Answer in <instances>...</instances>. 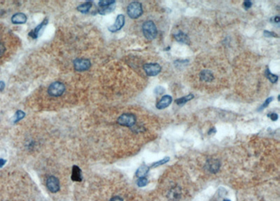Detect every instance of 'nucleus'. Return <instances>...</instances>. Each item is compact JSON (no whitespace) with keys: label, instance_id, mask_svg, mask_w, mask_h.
Instances as JSON below:
<instances>
[{"label":"nucleus","instance_id":"obj_25","mask_svg":"<svg viewBox=\"0 0 280 201\" xmlns=\"http://www.w3.org/2000/svg\"><path fill=\"white\" fill-rule=\"evenodd\" d=\"M272 100H273V97H270V98H268L266 101H265V102L261 106H260L259 109H258V111H260V110H263V109H264L265 108H266L269 105V104L272 101Z\"/></svg>","mask_w":280,"mask_h":201},{"label":"nucleus","instance_id":"obj_17","mask_svg":"<svg viewBox=\"0 0 280 201\" xmlns=\"http://www.w3.org/2000/svg\"><path fill=\"white\" fill-rule=\"evenodd\" d=\"M92 5V2H86L84 4H80L79 6H77L76 8L79 12L82 13V14H86V13L89 11V10L91 8Z\"/></svg>","mask_w":280,"mask_h":201},{"label":"nucleus","instance_id":"obj_13","mask_svg":"<svg viewBox=\"0 0 280 201\" xmlns=\"http://www.w3.org/2000/svg\"><path fill=\"white\" fill-rule=\"evenodd\" d=\"M48 19L45 18L44 20L42 21V23H41V24H39L38 26H36L35 29L32 30V31L30 32L29 36H31V37L33 38V39L37 38L38 36H39V32L42 31V29L45 27V26L48 24Z\"/></svg>","mask_w":280,"mask_h":201},{"label":"nucleus","instance_id":"obj_2","mask_svg":"<svg viewBox=\"0 0 280 201\" xmlns=\"http://www.w3.org/2000/svg\"><path fill=\"white\" fill-rule=\"evenodd\" d=\"M127 12L130 18L132 19L138 18L143 14L142 4L138 2H132L128 5Z\"/></svg>","mask_w":280,"mask_h":201},{"label":"nucleus","instance_id":"obj_15","mask_svg":"<svg viewBox=\"0 0 280 201\" xmlns=\"http://www.w3.org/2000/svg\"><path fill=\"white\" fill-rule=\"evenodd\" d=\"M174 38H175V39L179 42L184 43V44H186L188 45L190 44V39H189L188 36L185 34L184 32L179 31V32H178L177 33L174 34Z\"/></svg>","mask_w":280,"mask_h":201},{"label":"nucleus","instance_id":"obj_18","mask_svg":"<svg viewBox=\"0 0 280 201\" xmlns=\"http://www.w3.org/2000/svg\"><path fill=\"white\" fill-rule=\"evenodd\" d=\"M149 171V168L146 165H142L138 168V170L136 172V176L139 178L141 177H145L147 173Z\"/></svg>","mask_w":280,"mask_h":201},{"label":"nucleus","instance_id":"obj_7","mask_svg":"<svg viewBox=\"0 0 280 201\" xmlns=\"http://www.w3.org/2000/svg\"><path fill=\"white\" fill-rule=\"evenodd\" d=\"M91 66L90 61L88 59H76L74 61V67L75 70L78 72H83L88 70Z\"/></svg>","mask_w":280,"mask_h":201},{"label":"nucleus","instance_id":"obj_11","mask_svg":"<svg viewBox=\"0 0 280 201\" xmlns=\"http://www.w3.org/2000/svg\"><path fill=\"white\" fill-rule=\"evenodd\" d=\"M172 98L170 96H164L160 99V101L156 104V108L158 109H163L169 107V105L172 103Z\"/></svg>","mask_w":280,"mask_h":201},{"label":"nucleus","instance_id":"obj_31","mask_svg":"<svg viewBox=\"0 0 280 201\" xmlns=\"http://www.w3.org/2000/svg\"><path fill=\"white\" fill-rule=\"evenodd\" d=\"M109 201H123L122 198H120V196H115V197H113Z\"/></svg>","mask_w":280,"mask_h":201},{"label":"nucleus","instance_id":"obj_6","mask_svg":"<svg viewBox=\"0 0 280 201\" xmlns=\"http://www.w3.org/2000/svg\"><path fill=\"white\" fill-rule=\"evenodd\" d=\"M143 68L146 74L149 77H154V76L158 75L161 71L160 65L157 63L145 64Z\"/></svg>","mask_w":280,"mask_h":201},{"label":"nucleus","instance_id":"obj_30","mask_svg":"<svg viewBox=\"0 0 280 201\" xmlns=\"http://www.w3.org/2000/svg\"><path fill=\"white\" fill-rule=\"evenodd\" d=\"M5 51H6V48H5V46H4V45L2 44V43L0 42V57H2V56L4 55Z\"/></svg>","mask_w":280,"mask_h":201},{"label":"nucleus","instance_id":"obj_9","mask_svg":"<svg viewBox=\"0 0 280 201\" xmlns=\"http://www.w3.org/2000/svg\"><path fill=\"white\" fill-rule=\"evenodd\" d=\"M125 24V16L123 14H120L118 15L116 18V20L114 23V24L113 25H111V27H109V30L111 32H116L120 30L121 28L123 27V25Z\"/></svg>","mask_w":280,"mask_h":201},{"label":"nucleus","instance_id":"obj_26","mask_svg":"<svg viewBox=\"0 0 280 201\" xmlns=\"http://www.w3.org/2000/svg\"><path fill=\"white\" fill-rule=\"evenodd\" d=\"M263 34L266 37H278V35H277L276 33L272 32L267 31V30H265L263 32Z\"/></svg>","mask_w":280,"mask_h":201},{"label":"nucleus","instance_id":"obj_28","mask_svg":"<svg viewBox=\"0 0 280 201\" xmlns=\"http://www.w3.org/2000/svg\"><path fill=\"white\" fill-rule=\"evenodd\" d=\"M243 6H244L245 9H249V8H250L252 6V2L249 1V0L244 1V3H243Z\"/></svg>","mask_w":280,"mask_h":201},{"label":"nucleus","instance_id":"obj_23","mask_svg":"<svg viewBox=\"0 0 280 201\" xmlns=\"http://www.w3.org/2000/svg\"><path fill=\"white\" fill-rule=\"evenodd\" d=\"M169 161H170V158L167 156V157L164 158V159H163L160 160V161H157V162H155L154 163H153V164H152V167H153V168L158 167V166H159V165H163V164L166 163L167 162H168Z\"/></svg>","mask_w":280,"mask_h":201},{"label":"nucleus","instance_id":"obj_33","mask_svg":"<svg viewBox=\"0 0 280 201\" xmlns=\"http://www.w3.org/2000/svg\"><path fill=\"white\" fill-rule=\"evenodd\" d=\"M4 87H5V83L4 81H0V92L4 90Z\"/></svg>","mask_w":280,"mask_h":201},{"label":"nucleus","instance_id":"obj_12","mask_svg":"<svg viewBox=\"0 0 280 201\" xmlns=\"http://www.w3.org/2000/svg\"><path fill=\"white\" fill-rule=\"evenodd\" d=\"M71 179L72 181H77V182H80L82 181L83 177H82V171L80 169V168L77 165H74L72 168V175H71Z\"/></svg>","mask_w":280,"mask_h":201},{"label":"nucleus","instance_id":"obj_29","mask_svg":"<svg viewBox=\"0 0 280 201\" xmlns=\"http://www.w3.org/2000/svg\"><path fill=\"white\" fill-rule=\"evenodd\" d=\"M268 116L271 118V120L274 121L278 119V115H277L276 113H272L270 114H268Z\"/></svg>","mask_w":280,"mask_h":201},{"label":"nucleus","instance_id":"obj_1","mask_svg":"<svg viewBox=\"0 0 280 201\" xmlns=\"http://www.w3.org/2000/svg\"><path fill=\"white\" fill-rule=\"evenodd\" d=\"M142 31L144 36L148 40H153L156 37L157 33V27L154 23L151 20L146 21L142 25Z\"/></svg>","mask_w":280,"mask_h":201},{"label":"nucleus","instance_id":"obj_4","mask_svg":"<svg viewBox=\"0 0 280 201\" xmlns=\"http://www.w3.org/2000/svg\"><path fill=\"white\" fill-rule=\"evenodd\" d=\"M136 116L132 114H123L118 117V124L122 126L132 127L136 124Z\"/></svg>","mask_w":280,"mask_h":201},{"label":"nucleus","instance_id":"obj_24","mask_svg":"<svg viewBox=\"0 0 280 201\" xmlns=\"http://www.w3.org/2000/svg\"><path fill=\"white\" fill-rule=\"evenodd\" d=\"M148 182V179L146 177H141V178H139L138 181H137V185L139 187H144L147 185Z\"/></svg>","mask_w":280,"mask_h":201},{"label":"nucleus","instance_id":"obj_36","mask_svg":"<svg viewBox=\"0 0 280 201\" xmlns=\"http://www.w3.org/2000/svg\"><path fill=\"white\" fill-rule=\"evenodd\" d=\"M223 201H230V200H228V199H225V200H223Z\"/></svg>","mask_w":280,"mask_h":201},{"label":"nucleus","instance_id":"obj_20","mask_svg":"<svg viewBox=\"0 0 280 201\" xmlns=\"http://www.w3.org/2000/svg\"><path fill=\"white\" fill-rule=\"evenodd\" d=\"M265 74H266V77L273 83H276L278 81V77L277 75L272 74L268 68H267L266 71H265Z\"/></svg>","mask_w":280,"mask_h":201},{"label":"nucleus","instance_id":"obj_22","mask_svg":"<svg viewBox=\"0 0 280 201\" xmlns=\"http://www.w3.org/2000/svg\"><path fill=\"white\" fill-rule=\"evenodd\" d=\"M169 196L172 198V199H173V200L177 199V198H179V196H180V191L179 190V189H172L170 191Z\"/></svg>","mask_w":280,"mask_h":201},{"label":"nucleus","instance_id":"obj_27","mask_svg":"<svg viewBox=\"0 0 280 201\" xmlns=\"http://www.w3.org/2000/svg\"><path fill=\"white\" fill-rule=\"evenodd\" d=\"M165 91V90L164 88L161 87V86H158V87H156V88H155L154 93H155V94H157V95H162L163 93H164Z\"/></svg>","mask_w":280,"mask_h":201},{"label":"nucleus","instance_id":"obj_32","mask_svg":"<svg viewBox=\"0 0 280 201\" xmlns=\"http://www.w3.org/2000/svg\"><path fill=\"white\" fill-rule=\"evenodd\" d=\"M6 160H4V159H0V168H2L4 165H5V164H6Z\"/></svg>","mask_w":280,"mask_h":201},{"label":"nucleus","instance_id":"obj_34","mask_svg":"<svg viewBox=\"0 0 280 201\" xmlns=\"http://www.w3.org/2000/svg\"><path fill=\"white\" fill-rule=\"evenodd\" d=\"M273 19H274V22L275 23H279V16H275L274 18H273Z\"/></svg>","mask_w":280,"mask_h":201},{"label":"nucleus","instance_id":"obj_14","mask_svg":"<svg viewBox=\"0 0 280 201\" xmlns=\"http://www.w3.org/2000/svg\"><path fill=\"white\" fill-rule=\"evenodd\" d=\"M27 20L26 15L23 13H17L11 18V22L14 24H24L27 22Z\"/></svg>","mask_w":280,"mask_h":201},{"label":"nucleus","instance_id":"obj_35","mask_svg":"<svg viewBox=\"0 0 280 201\" xmlns=\"http://www.w3.org/2000/svg\"><path fill=\"white\" fill-rule=\"evenodd\" d=\"M212 133H216V129L214 128V127H213V128L211 129V130L209 132V134H210V135H211V134H212Z\"/></svg>","mask_w":280,"mask_h":201},{"label":"nucleus","instance_id":"obj_21","mask_svg":"<svg viewBox=\"0 0 280 201\" xmlns=\"http://www.w3.org/2000/svg\"><path fill=\"white\" fill-rule=\"evenodd\" d=\"M25 116V112L21 111V110H18V111H16V114H15V116L14 117V124H16V123L20 121V120H22Z\"/></svg>","mask_w":280,"mask_h":201},{"label":"nucleus","instance_id":"obj_10","mask_svg":"<svg viewBox=\"0 0 280 201\" xmlns=\"http://www.w3.org/2000/svg\"><path fill=\"white\" fill-rule=\"evenodd\" d=\"M205 168L209 172L212 173H216L220 168V162L218 160L210 159L207 162Z\"/></svg>","mask_w":280,"mask_h":201},{"label":"nucleus","instance_id":"obj_3","mask_svg":"<svg viewBox=\"0 0 280 201\" xmlns=\"http://www.w3.org/2000/svg\"><path fill=\"white\" fill-rule=\"evenodd\" d=\"M98 12L101 15H105L113 11L116 6V1L102 0L98 3Z\"/></svg>","mask_w":280,"mask_h":201},{"label":"nucleus","instance_id":"obj_5","mask_svg":"<svg viewBox=\"0 0 280 201\" xmlns=\"http://www.w3.org/2000/svg\"><path fill=\"white\" fill-rule=\"evenodd\" d=\"M65 86L61 82L56 81L51 83L48 88V93L51 96L59 97L64 93Z\"/></svg>","mask_w":280,"mask_h":201},{"label":"nucleus","instance_id":"obj_16","mask_svg":"<svg viewBox=\"0 0 280 201\" xmlns=\"http://www.w3.org/2000/svg\"><path fill=\"white\" fill-rule=\"evenodd\" d=\"M200 79L205 82H211L214 79V76L212 72L207 70H202L200 74Z\"/></svg>","mask_w":280,"mask_h":201},{"label":"nucleus","instance_id":"obj_19","mask_svg":"<svg viewBox=\"0 0 280 201\" xmlns=\"http://www.w3.org/2000/svg\"><path fill=\"white\" fill-rule=\"evenodd\" d=\"M194 98V96L193 94H189L188 96L183 97V98H181L179 99H177V100H175V102L176 105H178L179 106H182L186 104V102H188V101H190L193 99Z\"/></svg>","mask_w":280,"mask_h":201},{"label":"nucleus","instance_id":"obj_8","mask_svg":"<svg viewBox=\"0 0 280 201\" xmlns=\"http://www.w3.org/2000/svg\"><path fill=\"white\" fill-rule=\"evenodd\" d=\"M47 187L52 193H57L60 190V181L55 176H50L46 181Z\"/></svg>","mask_w":280,"mask_h":201}]
</instances>
